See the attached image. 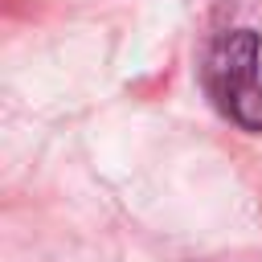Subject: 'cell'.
Instances as JSON below:
<instances>
[{"mask_svg": "<svg viewBox=\"0 0 262 262\" xmlns=\"http://www.w3.org/2000/svg\"><path fill=\"white\" fill-rule=\"evenodd\" d=\"M205 90L217 111L250 135H262V82H258V33L229 29L205 53Z\"/></svg>", "mask_w": 262, "mask_h": 262, "instance_id": "cell-1", "label": "cell"}]
</instances>
